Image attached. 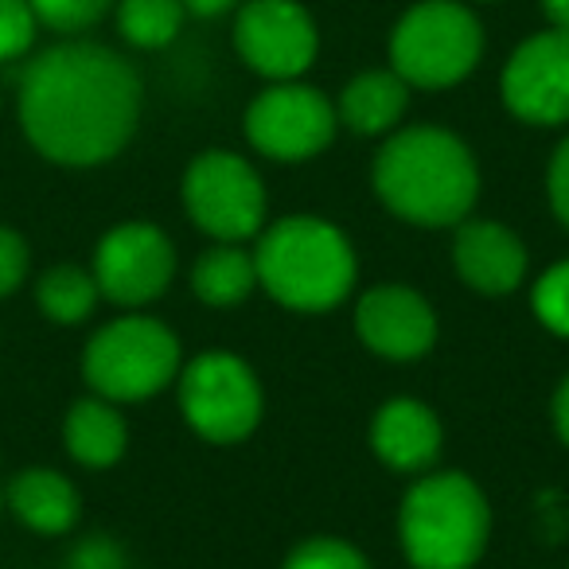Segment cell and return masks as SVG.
<instances>
[{
    "mask_svg": "<svg viewBox=\"0 0 569 569\" xmlns=\"http://www.w3.org/2000/svg\"><path fill=\"white\" fill-rule=\"evenodd\" d=\"M480 24L457 0H426L410 9L398 20L395 40H390L395 74H402L418 90L457 87L480 63Z\"/></svg>",
    "mask_w": 569,
    "mask_h": 569,
    "instance_id": "6",
    "label": "cell"
},
{
    "mask_svg": "<svg viewBox=\"0 0 569 569\" xmlns=\"http://www.w3.org/2000/svg\"><path fill=\"white\" fill-rule=\"evenodd\" d=\"M441 418L418 398H390L371 418V449L395 472H426L441 457Z\"/></svg>",
    "mask_w": 569,
    "mask_h": 569,
    "instance_id": "15",
    "label": "cell"
},
{
    "mask_svg": "<svg viewBox=\"0 0 569 569\" xmlns=\"http://www.w3.org/2000/svg\"><path fill=\"white\" fill-rule=\"evenodd\" d=\"M546 191H550V207L558 222L569 230V137L553 149L550 172H546Z\"/></svg>",
    "mask_w": 569,
    "mask_h": 569,
    "instance_id": "28",
    "label": "cell"
},
{
    "mask_svg": "<svg viewBox=\"0 0 569 569\" xmlns=\"http://www.w3.org/2000/svg\"><path fill=\"white\" fill-rule=\"evenodd\" d=\"M180 0H121L118 9V28L133 48H164L180 36Z\"/></svg>",
    "mask_w": 569,
    "mask_h": 569,
    "instance_id": "21",
    "label": "cell"
},
{
    "mask_svg": "<svg viewBox=\"0 0 569 569\" xmlns=\"http://www.w3.org/2000/svg\"><path fill=\"white\" fill-rule=\"evenodd\" d=\"M183 207L214 242H246L266 227V183L238 152L211 149L183 172Z\"/></svg>",
    "mask_w": 569,
    "mask_h": 569,
    "instance_id": "8",
    "label": "cell"
},
{
    "mask_svg": "<svg viewBox=\"0 0 569 569\" xmlns=\"http://www.w3.org/2000/svg\"><path fill=\"white\" fill-rule=\"evenodd\" d=\"M180 367L176 332L141 312L98 328L82 351V375L106 402H144L160 395Z\"/></svg>",
    "mask_w": 569,
    "mask_h": 569,
    "instance_id": "5",
    "label": "cell"
},
{
    "mask_svg": "<svg viewBox=\"0 0 569 569\" xmlns=\"http://www.w3.org/2000/svg\"><path fill=\"white\" fill-rule=\"evenodd\" d=\"M253 266L261 289L293 312L336 309L351 297L359 277L348 234L317 214H289L261 227Z\"/></svg>",
    "mask_w": 569,
    "mask_h": 569,
    "instance_id": "3",
    "label": "cell"
},
{
    "mask_svg": "<svg viewBox=\"0 0 569 569\" xmlns=\"http://www.w3.org/2000/svg\"><path fill=\"white\" fill-rule=\"evenodd\" d=\"M67 569H129V561H126V553H121V546L113 542V538L94 535V538H87V542L74 546Z\"/></svg>",
    "mask_w": 569,
    "mask_h": 569,
    "instance_id": "27",
    "label": "cell"
},
{
    "mask_svg": "<svg viewBox=\"0 0 569 569\" xmlns=\"http://www.w3.org/2000/svg\"><path fill=\"white\" fill-rule=\"evenodd\" d=\"M98 281L82 266H51L36 284V301L43 317L56 325H82L98 305Z\"/></svg>",
    "mask_w": 569,
    "mask_h": 569,
    "instance_id": "20",
    "label": "cell"
},
{
    "mask_svg": "<svg viewBox=\"0 0 569 569\" xmlns=\"http://www.w3.org/2000/svg\"><path fill=\"white\" fill-rule=\"evenodd\" d=\"M180 4L183 12H196V17H219V12H227L238 0H180Z\"/></svg>",
    "mask_w": 569,
    "mask_h": 569,
    "instance_id": "30",
    "label": "cell"
},
{
    "mask_svg": "<svg viewBox=\"0 0 569 569\" xmlns=\"http://www.w3.org/2000/svg\"><path fill=\"white\" fill-rule=\"evenodd\" d=\"M63 441H67V452H71L79 465L110 468L126 457L129 429L113 402H106V398H82V402H74L71 410H67Z\"/></svg>",
    "mask_w": 569,
    "mask_h": 569,
    "instance_id": "18",
    "label": "cell"
},
{
    "mask_svg": "<svg viewBox=\"0 0 569 569\" xmlns=\"http://www.w3.org/2000/svg\"><path fill=\"white\" fill-rule=\"evenodd\" d=\"M336 106L320 90L301 82H277L246 110V137L269 160H309L336 137Z\"/></svg>",
    "mask_w": 569,
    "mask_h": 569,
    "instance_id": "9",
    "label": "cell"
},
{
    "mask_svg": "<svg viewBox=\"0 0 569 569\" xmlns=\"http://www.w3.org/2000/svg\"><path fill=\"white\" fill-rule=\"evenodd\" d=\"M176 273V246L157 222H118L94 250L98 293L126 309L152 305Z\"/></svg>",
    "mask_w": 569,
    "mask_h": 569,
    "instance_id": "10",
    "label": "cell"
},
{
    "mask_svg": "<svg viewBox=\"0 0 569 569\" xmlns=\"http://www.w3.org/2000/svg\"><path fill=\"white\" fill-rule=\"evenodd\" d=\"M527 246L511 227L496 219H465L457 222L452 238V266L460 281L480 297L515 293L527 277Z\"/></svg>",
    "mask_w": 569,
    "mask_h": 569,
    "instance_id": "14",
    "label": "cell"
},
{
    "mask_svg": "<svg viewBox=\"0 0 569 569\" xmlns=\"http://www.w3.org/2000/svg\"><path fill=\"white\" fill-rule=\"evenodd\" d=\"M234 43L250 71L293 82L317 59V24L293 0H250L238 12Z\"/></svg>",
    "mask_w": 569,
    "mask_h": 569,
    "instance_id": "11",
    "label": "cell"
},
{
    "mask_svg": "<svg viewBox=\"0 0 569 569\" xmlns=\"http://www.w3.org/2000/svg\"><path fill=\"white\" fill-rule=\"evenodd\" d=\"M0 507H4V496H0Z\"/></svg>",
    "mask_w": 569,
    "mask_h": 569,
    "instance_id": "32",
    "label": "cell"
},
{
    "mask_svg": "<svg viewBox=\"0 0 569 569\" xmlns=\"http://www.w3.org/2000/svg\"><path fill=\"white\" fill-rule=\"evenodd\" d=\"M375 196L413 227H457L480 196V168L457 133L413 126L387 137L371 168Z\"/></svg>",
    "mask_w": 569,
    "mask_h": 569,
    "instance_id": "2",
    "label": "cell"
},
{
    "mask_svg": "<svg viewBox=\"0 0 569 569\" xmlns=\"http://www.w3.org/2000/svg\"><path fill=\"white\" fill-rule=\"evenodd\" d=\"M28 261H32V253H28L24 238H20L12 227H0V301L12 297L20 284H24Z\"/></svg>",
    "mask_w": 569,
    "mask_h": 569,
    "instance_id": "26",
    "label": "cell"
},
{
    "mask_svg": "<svg viewBox=\"0 0 569 569\" xmlns=\"http://www.w3.org/2000/svg\"><path fill=\"white\" fill-rule=\"evenodd\" d=\"M180 413L211 445H238L258 429L266 398L253 367L234 351H203L180 367Z\"/></svg>",
    "mask_w": 569,
    "mask_h": 569,
    "instance_id": "7",
    "label": "cell"
},
{
    "mask_svg": "<svg viewBox=\"0 0 569 569\" xmlns=\"http://www.w3.org/2000/svg\"><path fill=\"white\" fill-rule=\"evenodd\" d=\"M9 511L36 535H67L79 522V488L56 468H24L9 480L4 491Z\"/></svg>",
    "mask_w": 569,
    "mask_h": 569,
    "instance_id": "16",
    "label": "cell"
},
{
    "mask_svg": "<svg viewBox=\"0 0 569 569\" xmlns=\"http://www.w3.org/2000/svg\"><path fill=\"white\" fill-rule=\"evenodd\" d=\"M491 538V507L465 472H429L398 507V542L413 569H472Z\"/></svg>",
    "mask_w": 569,
    "mask_h": 569,
    "instance_id": "4",
    "label": "cell"
},
{
    "mask_svg": "<svg viewBox=\"0 0 569 569\" xmlns=\"http://www.w3.org/2000/svg\"><path fill=\"white\" fill-rule=\"evenodd\" d=\"M406 106H410V82L395 71H363L359 79H351L336 106L340 126H348L351 133L379 137L402 121Z\"/></svg>",
    "mask_w": 569,
    "mask_h": 569,
    "instance_id": "17",
    "label": "cell"
},
{
    "mask_svg": "<svg viewBox=\"0 0 569 569\" xmlns=\"http://www.w3.org/2000/svg\"><path fill=\"white\" fill-rule=\"evenodd\" d=\"M36 12L28 0H0V63L20 59L36 40Z\"/></svg>",
    "mask_w": 569,
    "mask_h": 569,
    "instance_id": "25",
    "label": "cell"
},
{
    "mask_svg": "<svg viewBox=\"0 0 569 569\" xmlns=\"http://www.w3.org/2000/svg\"><path fill=\"white\" fill-rule=\"evenodd\" d=\"M553 429H558L561 445L569 449V375L561 379V387L553 390Z\"/></svg>",
    "mask_w": 569,
    "mask_h": 569,
    "instance_id": "29",
    "label": "cell"
},
{
    "mask_svg": "<svg viewBox=\"0 0 569 569\" xmlns=\"http://www.w3.org/2000/svg\"><path fill=\"white\" fill-rule=\"evenodd\" d=\"M503 106L527 126H566L569 121V32H538L507 59Z\"/></svg>",
    "mask_w": 569,
    "mask_h": 569,
    "instance_id": "12",
    "label": "cell"
},
{
    "mask_svg": "<svg viewBox=\"0 0 569 569\" xmlns=\"http://www.w3.org/2000/svg\"><path fill=\"white\" fill-rule=\"evenodd\" d=\"M356 332L375 356L413 363L437 343V312L410 284H375L356 305Z\"/></svg>",
    "mask_w": 569,
    "mask_h": 569,
    "instance_id": "13",
    "label": "cell"
},
{
    "mask_svg": "<svg viewBox=\"0 0 569 569\" xmlns=\"http://www.w3.org/2000/svg\"><path fill=\"white\" fill-rule=\"evenodd\" d=\"M542 9L553 20V28H566L569 32V0H542Z\"/></svg>",
    "mask_w": 569,
    "mask_h": 569,
    "instance_id": "31",
    "label": "cell"
},
{
    "mask_svg": "<svg viewBox=\"0 0 569 569\" xmlns=\"http://www.w3.org/2000/svg\"><path fill=\"white\" fill-rule=\"evenodd\" d=\"M28 4H32L36 20H40L43 28L71 36V32H82V28L98 24L113 0H28Z\"/></svg>",
    "mask_w": 569,
    "mask_h": 569,
    "instance_id": "24",
    "label": "cell"
},
{
    "mask_svg": "<svg viewBox=\"0 0 569 569\" xmlns=\"http://www.w3.org/2000/svg\"><path fill=\"white\" fill-rule=\"evenodd\" d=\"M258 289V266L253 253H246L238 242H214L191 266V293L211 309L242 305Z\"/></svg>",
    "mask_w": 569,
    "mask_h": 569,
    "instance_id": "19",
    "label": "cell"
},
{
    "mask_svg": "<svg viewBox=\"0 0 569 569\" xmlns=\"http://www.w3.org/2000/svg\"><path fill=\"white\" fill-rule=\"evenodd\" d=\"M281 569H375V566L348 538L317 535V538H305L301 546H293L289 558L281 561Z\"/></svg>",
    "mask_w": 569,
    "mask_h": 569,
    "instance_id": "23",
    "label": "cell"
},
{
    "mask_svg": "<svg viewBox=\"0 0 569 569\" xmlns=\"http://www.w3.org/2000/svg\"><path fill=\"white\" fill-rule=\"evenodd\" d=\"M530 309L546 332L569 340V258L553 261L530 289Z\"/></svg>",
    "mask_w": 569,
    "mask_h": 569,
    "instance_id": "22",
    "label": "cell"
},
{
    "mask_svg": "<svg viewBox=\"0 0 569 569\" xmlns=\"http://www.w3.org/2000/svg\"><path fill=\"white\" fill-rule=\"evenodd\" d=\"M141 118V79L102 43H63L28 67L20 126L56 164L90 168L118 157Z\"/></svg>",
    "mask_w": 569,
    "mask_h": 569,
    "instance_id": "1",
    "label": "cell"
}]
</instances>
